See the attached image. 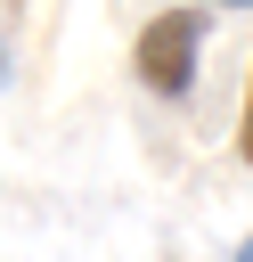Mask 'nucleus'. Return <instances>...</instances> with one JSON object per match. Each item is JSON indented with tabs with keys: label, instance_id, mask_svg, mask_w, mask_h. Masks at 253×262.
I'll return each instance as SVG.
<instances>
[{
	"label": "nucleus",
	"instance_id": "2",
	"mask_svg": "<svg viewBox=\"0 0 253 262\" xmlns=\"http://www.w3.org/2000/svg\"><path fill=\"white\" fill-rule=\"evenodd\" d=\"M237 156L253 164V90H245V123H237Z\"/></svg>",
	"mask_w": 253,
	"mask_h": 262
},
{
	"label": "nucleus",
	"instance_id": "4",
	"mask_svg": "<svg viewBox=\"0 0 253 262\" xmlns=\"http://www.w3.org/2000/svg\"><path fill=\"white\" fill-rule=\"evenodd\" d=\"M204 8H253V0H204Z\"/></svg>",
	"mask_w": 253,
	"mask_h": 262
},
{
	"label": "nucleus",
	"instance_id": "3",
	"mask_svg": "<svg viewBox=\"0 0 253 262\" xmlns=\"http://www.w3.org/2000/svg\"><path fill=\"white\" fill-rule=\"evenodd\" d=\"M229 262H253V237H245V246H237V254H229Z\"/></svg>",
	"mask_w": 253,
	"mask_h": 262
},
{
	"label": "nucleus",
	"instance_id": "1",
	"mask_svg": "<svg viewBox=\"0 0 253 262\" xmlns=\"http://www.w3.org/2000/svg\"><path fill=\"white\" fill-rule=\"evenodd\" d=\"M204 8H163V16H147L139 25V49H131V66H139V82L155 90V98H188L196 90V57H204Z\"/></svg>",
	"mask_w": 253,
	"mask_h": 262
},
{
	"label": "nucleus",
	"instance_id": "5",
	"mask_svg": "<svg viewBox=\"0 0 253 262\" xmlns=\"http://www.w3.org/2000/svg\"><path fill=\"white\" fill-rule=\"evenodd\" d=\"M0 82H8V41H0Z\"/></svg>",
	"mask_w": 253,
	"mask_h": 262
}]
</instances>
